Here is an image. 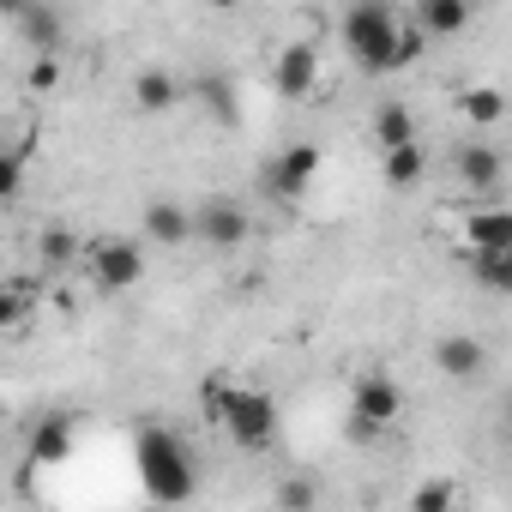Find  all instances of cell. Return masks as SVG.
<instances>
[{"mask_svg":"<svg viewBox=\"0 0 512 512\" xmlns=\"http://www.w3.org/2000/svg\"><path fill=\"white\" fill-rule=\"evenodd\" d=\"M133 458H139V482H145V494H151V500H163V506H181V500H193L199 476H193V464H187V446H181V440H175L163 422L139 428V446H133Z\"/></svg>","mask_w":512,"mask_h":512,"instance_id":"6da1fadb","label":"cell"},{"mask_svg":"<svg viewBox=\"0 0 512 512\" xmlns=\"http://www.w3.org/2000/svg\"><path fill=\"white\" fill-rule=\"evenodd\" d=\"M344 49H350V61L368 79L392 73L398 67V13L386 7V0H356V7L344 13Z\"/></svg>","mask_w":512,"mask_h":512,"instance_id":"7a4b0ae2","label":"cell"},{"mask_svg":"<svg viewBox=\"0 0 512 512\" xmlns=\"http://www.w3.org/2000/svg\"><path fill=\"white\" fill-rule=\"evenodd\" d=\"M223 434L241 452H266L278 440V404L272 392H253V386H223Z\"/></svg>","mask_w":512,"mask_h":512,"instance_id":"3957f363","label":"cell"},{"mask_svg":"<svg viewBox=\"0 0 512 512\" xmlns=\"http://www.w3.org/2000/svg\"><path fill=\"white\" fill-rule=\"evenodd\" d=\"M398 410H404V392H398V380L392 374H362L356 380V392H350V440L356 446H368V440H380L392 422H398Z\"/></svg>","mask_w":512,"mask_h":512,"instance_id":"277c9868","label":"cell"},{"mask_svg":"<svg viewBox=\"0 0 512 512\" xmlns=\"http://www.w3.org/2000/svg\"><path fill=\"white\" fill-rule=\"evenodd\" d=\"M85 266H91L97 290H133V284L145 278V247L109 235V241H91V247H85Z\"/></svg>","mask_w":512,"mask_h":512,"instance_id":"5b68a950","label":"cell"},{"mask_svg":"<svg viewBox=\"0 0 512 512\" xmlns=\"http://www.w3.org/2000/svg\"><path fill=\"white\" fill-rule=\"evenodd\" d=\"M193 229H199L205 247H241L247 241V211L235 199H211V205L193 211Z\"/></svg>","mask_w":512,"mask_h":512,"instance_id":"8992f818","label":"cell"},{"mask_svg":"<svg viewBox=\"0 0 512 512\" xmlns=\"http://www.w3.org/2000/svg\"><path fill=\"white\" fill-rule=\"evenodd\" d=\"M434 368H440L446 380H476V374L488 368V344L470 338V332H452V338L434 344Z\"/></svg>","mask_w":512,"mask_h":512,"instance_id":"52a82bcc","label":"cell"},{"mask_svg":"<svg viewBox=\"0 0 512 512\" xmlns=\"http://www.w3.org/2000/svg\"><path fill=\"white\" fill-rule=\"evenodd\" d=\"M139 223H145V241H157V247H181V241L199 235V229H193V211L175 205V199H151Z\"/></svg>","mask_w":512,"mask_h":512,"instance_id":"ba28073f","label":"cell"},{"mask_svg":"<svg viewBox=\"0 0 512 512\" xmlns=\"http://www.w3.org/2000/svg\"><path fill=\"white\" fill-rule=\"evenodd\" d=\"M13 31H19V37L37 49V55H55V49L67 43V25H61V13L49 7V0H31V7L13 19Z\"/></svg>","mask_w":512,"mask_h":512,"instance_id":"9c48e42d","label":"cell"},{"mask_svg":"<svg viewBox=\"0 0 512 512\" xmlns=\"http://www.w3.org/2000/svg\"><path fill=\"white\" fill-rule=\"evenodd\" d=\"M314 85H320V55H314V43H290V49L278 55V91H284V97H314Z\"/></svg>","mask_w":512,"mask_h":512,"instance_id":"30bf717a","label":"cell"},{"mask_svg":"<svg viewBox=\"0 0 512 512\" xmlns=\"http://www.w3.org/2000/svg\"><path fill=\"white\" fill-rule=\"evenodd\" d=\"M452 169H458V181L470 187V193H488L500 175H506V163H500V151L494 145H482V139H470V145H458V157H452Z\"/></svg>","mask_w":512,"mask_h":512,"instance_id":"8fae6325","label":"cell"},{"mask_svg":"<svg viewBox=\"0 0 512 512\" xmlns=\"http://www.w3.org/2000/svg\"><path fill=\"white\" fill-rule=\"evenodd\" d=\"M266 175H272V187H278V193H290V199H296V193H308V181L320 175V151H314V145H290Z\"/></svg>","mask_w":512,"mask_h":512,"instance_id":"7c38bea8","label":"cell"},{"mask_svg":"<svg viewBox=\"0 0 512 512\" xmlns=\"http://www.w3.org/2000/svg\"><path fill=\"white\" fill-rule=\"evenodd\" d=\"M416 25H422L434 43L464 37V25H470V0H416Z\"/></svg>","mask_w":512,"mask_h":512,"instance_id":"4fadbf2b","label":"cell"},{"mask_svg":"<svg viewBox=\"0 0 512 512\" xmlns=\"http://www.w3.org/2000/svg\"><path fill=\"white\" fill-rule=\"evenodd\" d=\"M133 103H139L145 115H169V109L181 103V79H175L169 67H145V73L133 79Z\"/></svg>","mask_w":512,"mask_h":512,"instance_id":"5bb4252c","label":"cell"},{"mask_svg":"<svg viewBox=\"0 0 512 512\" xmlns=\"http://www.w3.org/2000/svg\"><path fill=\"white\" fill-rule=\"evenodd\" d=\"M380 175H386V187H398V193H410L422 175H428V151L410 139V145H392V151H380Z\"/></svg>","mask_w":512,"mask_h":512,"instance_id":"9a60e30c","label":"cell"},{"mask_svg":"<svg viewBox=\"0 0 512 512\" xmlns=\"http://www.w3.org/2000/svg\"><path fill=\"white\" fill-rule=\"evenodd\" d=\"M470 278L494 296H512V247H470Z\"/></svg>","mask_w":512,"mask_h":512,"instance_id":"2e32d148","label":"cell"},{"mask_svg":"<svg viewBox=\"0 0 512 512\" xmlns=\"http://www.w3.org/2000/svg\"><path fill=\"white\" fill-rule=\"evenodd\" d=\"M73 458V416H49L31 434V464H67Z\"/></svg>","mask_w":512,"mask_h":512,"instance_id":"e0dca14e","label":"cell"},{"mask_svg":"<svg viewBox=\"0 0 512 512\" xmlns=\"http://www.w3.org/2000/svg\"><path fill=\"white\" fill-rule=\"evenodd\" d=\"M464 241L470 247H512V211L506 205H482L464 217Z\"/></svg>","mask_w":512,"mask_h":512,"instance_id":"ac0fdd59","label":"cell"},{"mask_svg":"<svg viewBox=\"0 0 512 512\" xmlns=\"http://www.w3.org/2000/svg\"><path fill=\"white\" fill-rule=\"evenodd\" d=\"M193 103H205L217 127H229V121H235V85H229L223 73H199V79H193Z\"/></svg>","mask_w":512,"mask_h":512,"instance_id":"d6986e66","label":"cell"},{"mask_svg":"<svg viewBox=\"0 0 512 512\" xmlns=\"http://www.w3.org/2000/svg\"><path fill=\"white\" fill-rule=\"evenodd\" d=\"M374 139H380V151L410 145V139H416V115H410L404 103H380V109H374Z\"/></svg>","mask_w":512,"mask_h":512,"instance_id":"ffe728a7","label":"cell"},{"mask_svg":"<svg viewBox=\"0 0 512 512\" xmlns=\"http://www.w3.org/2000/svg\"><path fill=\"white\" fill-rule=\"evenodd\" d=\"M458 115H464L470 127H494V121L506 115V97H500L494 85H470V91L458 97Z\"/></svg>","mask_w":512,"mask_h":512,"instance_id":"44dd1931","label":"cell"},{"mask_svg":"<svg viewBox=\"0 0 512 512\" xmlns=\"http://www.w3.org/2000/svg\"><path fill=\"white\" fill-rule=\"evenodd\" d=\"M452 500H458V488H452V482H422V488L410 494V506H416V512H446Z\"/></svg>","mask_w":512,"mask_h":512,"instance_id":"7402d4cb","label":"cell"},{"mask_svg":"<svg viewBox=\"0 0 512 512\" xmlns=\"http://www.w3.org/2000/svg\"><path fill=\"white\" fill-rule=\"evenodd\" d=\"M37 253H43V266H55V272H61V266L73 260V235H67V229H43Z\"/></svg>","mask_w":512,"mask_h":512,"instance_id":"603a6c76","label":"cell"},{"mask_svg":"<svg viewBox=\"0 0 512 512\" xmlns=\"http://www.w3.org/2000/svg\"><path fill=\"white\" fill-rule=\"evenodd\" d=\"M25 85H31L37 97H43V91H55V85H61V61H55V55H37V61H31V73H25Z\"/></svg>","mask_w":512,"mask_h":512,"instance_id":"cb8c5ba5","label":"cell"},{"mask_svg":"<svg viewBox=\"0 0 512 512\" xmlns=\"http://www.w3.org/2000/svg\"><path fill=\"white\" fill-rule=\"evenodd\" d=\"M422 43H434L422 25H398V67H410V61L422 55ZM398 67H392V73H398Z\"/></svg>","mask_w":512,"mask_h":512,"instance_id":"d4e9b609","label":"cell"},{"mask_svg":"<svg viewBox=\"0 0 512 512\" xmlns=\"http://www.w3.org/2000/svg\"><path fill=\"white\" fill-rule=\"evenodd\" d=\"M19 181H25V157H19V151H7V163H0V193L13 199V193H19Z\"/></svg>","mask_w":512,"mask_h":512,"instance_id":"484cf974","label":"cell"},{"mask_svg":"<svg viewBox=\"0 0 512 512\" xmlns=\"http://www.w3.org/2000/svg\"><path fill=\"white\" fill-rule=\"evenodd\" d=\"M278 506H296V512L314 506V482H284V488H278Z\"/></svg>","mask_w":512,"mask_h":512,"instance_id":"4316f807","label":"cell"},{"mask_svg":"<svg viewBox=\"0 0 512 512\" xmlns=\"http://www.w3.org/2000/svg\"><path fill=\"white\" fill-rule=\"evenodd\" d=\"M25 7H31V0H0V13H7V25H13V19H19Z\"/></svg>","mask_w":512,"mask_h":512,"instance_id":"83f0119b","label":"cell"},{"mask_svg":"<svg viewBox=\"0 0 512 512\" xmlns=\"http://www.w3.org/2000/svg\"><path fill=\"white\" fill-rule=\"evenodd\" d=\"M211 7H217V13H235V7H241V0H211Z\"/></svg>","mask_w":512,"mask_h":512,"instance_id":"f1b7e54d","label":"cell"}]
</instances>
